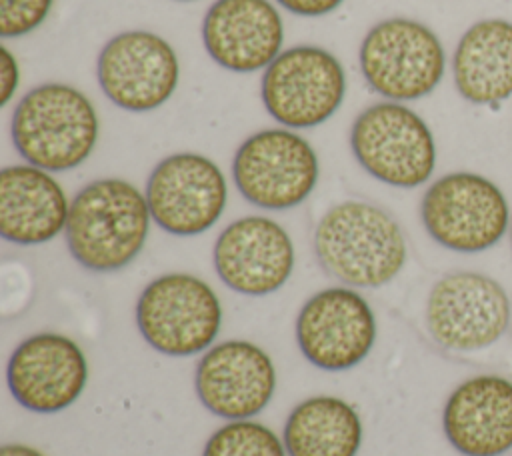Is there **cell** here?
<instances>
[{
    "label": "cell",
    "mask_w": 512,
    "mask_h": 456,
    "mask_svg": "<svg viewBox=\"0 0 512 456\" xmlns=\"http://www.w3.org/2000/svg\"><path fill=\"white\" fill-rule=\"evenodd\" d=\"M150 220L146 194L128 180L100 178L70 200L66 244L86 270L116 272L142 252Z\"/></svg>",
    "instance_id": "cell-1"
},
{
    "label": "cell",
    "mask_w": 512,
    "mask_h": 456,
    "mask_svg": "<svg viewBox=\"0 0 512 456\" xmlns=\"http://www.w3.org/2000/svg\"><path fill=\"white\" fill-rule=\"evenodd\" d=\"M314 250L330 276L358 288L388 284L406 262V240L398 222L360 200H346L324 212L314 230Z\"/></svg>",
    "instance_id": "cell-2"
},
{
    "label": "cell",
    "mask_w": 512,
    "mask_h": 456,
    "mask_svg": "<svg viewBox=\"0 0 512 456\" xmlns=\"http://www.w3.org/2000/svg\"><path fill=\"white\" fill-rule=\"evenodd\" d=\"M98 132L100 122L90 98L62 82H46L26 92L10 120L18 154L48 172L80 166L92 154Z\"/></svg>",
    "instance_id": "cell-3"
},
{
    "label": "cell",
    "mask_w": 512,
    "mask_h": 456,
    "mask_svg": "<svg viewBox=\"0 0 512 456\" xmlns=\"http://www.w3.org/2000/svg\"><path fill=\"white\" fill-rule=\"evenodd\" d=\"M420 218L434 242L462 254L496 246L510 230L512 220L500 186L466 170L444 174L428 186Z\"/></svg>",
    "instance_id": "cell-4"
},
{
    "label": "cell",
    "mask_w": 512,
    "mask_h": 456,
    "mask_svg": "<svg viewBox=\"0 0 512 456\" xmlns=\"http://www.w3.org/2000/svg\"><path fill=\"white\" fill-rule=\"evenodd\" d=\"M366 84L392 102L418 100L444 78L446 54L440 38L412 18H386L374 24L358 52Z\"/></svg>",
    "instance_id": "cell-5"
},
{
    "label": "cell",
    "mask_w": 512,
    "mask_h": 456,
    "mask_svg": "<svg viewBox=\"0 0 512 456\" xmlns=\"http://www.w3.org/2000/svg\"><path fill=\"white\" fill-rule=\"evenodd\" d=\"M358 164L376 180L416 188L436 168V142L428 124L402 102H376L362 110L350 130Z\"/></svg>",
    "instance_id": "cell-6"
},
{
    "label": "cell",
    "mask_w": 512,
    "mask_h": 456,
    "mask_svg": "<svg viewBox=\"0 0 512 456\" xmlns=\"http://www.w3.org/2000/svg\"><path fill=\"white\" fill-rule=\"evenodd\" d=\"M136 324L154 350L166 356H192L216 340L222 304L202 278L170 272L154 278L140 292Z\"/></svg>",
    "instance_id": "cell-7"
},
{
    "label": "cell",
    "mask_w": 512,
    "mask_h": 456,
    "mask_svg": "<svg viewBox=\"0 0 512 456\" xmlns=\"http://www.w3.org/2000/svg\"><path fill=\"white\" fill-rule=\"evenodd\" d=\"M346 94L340 60L326 48L298 44L282 50L260 80L266 112L288 128H314L336 114Z\"/></svg>",
    "instance_id": "cell-8"
},
{
    "label": "cell",
    "mask_w": 512,
    "mask_h": 456,
    "mask_svg": "<svg viewBox=\"0 0 512 456\" xmlns=\"http://www.w3.org/2000/svg\"><path fill=\"white\" fill-rule=\"evenodd\" d=\"M318 156L290 128H264L248 136L232 160L238 192L254 206L288 210L302 204L318 182Z\"/></svg>",
    "instance_id": "cell-9"
},
{
    "label": "cell",
    "mask_w": 512,
    "mask_h": 456,
    "mask_svg": "<svg viewBox=\"0 0 512 456\" xmlns=\"http://www.w3.org/2000/svg\"><path fill=\"white\" fill-rule=\"evenodd\" d=\"M510 298L504 286L480 272L442 276L426 300V326L432 338L456 352L492 346L510 324Z\"/></svg>",
    "instance_id": "cell-10"
},
{
    "label": "cell",
    "mask_w": 512,
    "mask_h": 456,
    "mask_svg": "<svg viewBox=\"0 0 512 456\" xmlns=\"http://www.w3.org/2000/svg\"><path fill=\"white\" fill-rule=\"evenodd\" d=\"M152 220L168 234L196 236L212 228L228 200V184L214 160L196 152L162 158L146 184Z\"/></svg>",
    "instance_id": "cell-11"
},
{
    "label": "cell",
    "mask_w": 512,
    "mask_h": 456,
    "mask_svg": "<svg viewBox=\"0 0 512 456\" xmlns=\"http://www.w3.org/2000/svg\"><path fill=\"white\" fill-rule=\"evenodd\" d=\"M96 76L114 106L128 112H152L176 92L180 62L162 36L126 30L102 46Z\"/></svg>",
    "instance_id": "cell-12"
},
{
    "label": "cell",
    "mask_w": 512,
    "mask_h": 456,
    "mask_svg": "<svg viewBox=\"0 0 512 456\" xmlns=\"http://www.w3.org/2000/svg\"><path fill=\"white\" fill-rule=\"evenodd\" d=\"M376 340L370 304L352 288H326L310 296L296 318V342L304 358L328 372L360 364Z\"/></svg>",
    "instance_id": "cell-13"
},
{
    "label": "cell",
    "mask_w": 512,
    "mask_h": 456,
    "mask_svg": "<svg viewBox=\"0 0 512 456\" xmlns=\"http://www.w3.org/2000/svg\"><path fill=\"white\" fill-rule=\"evenodd\" d=\"M6 380L20 406L38 414H54L72 406L84 392L88 362L72 338L40 332L14 348Z\"/></svg>",
    "instance_id": "cell-14"
},
{
    "label": "cell",
    "mask_w": 512,
    "mask_h": 456,
    "mask_svg": "<svg viewBox=\"0 0 512 456\" xmlns=\"http://www.w3.org/2000/svg\"><path fill=\"white\" fill-rule=\"evenodd\" d=\"M212 258L216 274L230 290L266 296L288 282L294 270V244L276 220L244 216L220 232Z\"/></svg>",
    "instance_id": "cell-15"
},
{
    "label": "cell",
    "mask_w": 512,
    "mask_h": 456,
    "mask_svg": "<svg viewBox=\"0 0 512 456\" xmlns=\"http://www.w3.org/2000/svg\"><path fill=\"white\" fill-rule=\"evenodd\" d=\"M200 402L226 420H248L262 412L276 390L272 358L248 340L214 344L194 374Z\"/></svg>",
    "instance_id": "cell-16"
},
{
    "label": "cell",
    "mask_w": 512,
    "mask_h": 456,
    "mask_svg": "<svg viewBox=\"0 0 512 456\" xmlns=\"http://www.w3.org/2000/svg\"><path fill=\"white\" fill-rule=\"evenodd\" d=\"M202 42L218 66L248 74L282 52L284 24L268 0H216L202 20Z\"/></svg>",
    "instance_id": "cell-17"
},
{
    "label": "cell",
    "mask_w": 512,
    "mask_h": 456,
    "mask_svg": "<svg viewBox=\"0 0 512 456\" xmlns=\"http://www.w3.org/2000/svg\"><path fill=\"white\" fill-rule=\"evenodd\" d=\"M442 428L462 456H502L512 450V382L480 374L452 390L442 410Z\"/></svg>",
    "instance_id": "cell-18"
},
{
    "label": "cell",
    "mask_w": 512,
    "mask_h": 456,
    "mask_svg": "<svg viewBox=\"0 0 512 456\" xmlns=\"http://www.w3.org/2000/svg\"><path fill=\"white\" fill-rule=\"evenodd\" d=\"M70 202L60 182L32 164L0 172V234L20 246L44 244L66 230Z\"/></svg>",
    "instance_id": "cell-19"
},
{
    "label": "cell",
    "mask_w": 512,
    "mask_h": 456,
    "mask_svg": "<svg viewBox=\"0 0 512 456\" xmlns=\"http://www.w3.org/2000/svg\"><path fill=\"white\" fill-rule=\"evenodd\" d=\"M452 76L464 100L498 110L512 96V22H474L456 44Z\"/></svg>",
    "instance_id": "cell-20"
},
{
    "label": "cell",
    "mask_w": 512,
    "mask_h": 456,
    "mask_svg": "<svg viewBox=\"0 0 512 456\" xmlns=\"http://www.w3.org/2000/svg\"><path fill=\"white\" fill-rule=\"evenodd\" d=\"M282 440L288 456H356L362 422L346 400L312 396L292 408Z\"/></svg>",
    "instance_id": "cell-21"
},
{
    "label": "cell",
    "mask_w": 512,
    "mask_h": 456,
    "mask_svg": "<svg viewBox=\"0 0 512 456\" xmlns=\"http://www.w3.org/2000/svg\"><path fill=\"white\" fill-rule=\"evenodd\" d=\"M202 456H286L284 442L264 424L230 420L206 442Z\"/></svg>",
    "instance_id": "cell-22"
},
{
    "label": "cell",
    "mask_w": 512,
    "mask_h": 456,
    "mask_svg": "<svg viewBox=\"0 0 512 456\" xmlns=\"http://www.w3.org/2000/svg\"><path fill=\"white\" fill-rule=\"evenodd\" d=\"M54 0H0V34L4 38L26 36L50 14Z\"/></svg>",
    "instance_id": "cell-23"
},
{
    "label": "cell",
    "mask_w": 512,
    "mask_h": 456,
    "mask_svg": "<svg viewBox=\"0 0 512 456\" xmlns=\"http://www.w3.org/2000/svg\"><path fill=\"white\" fill-rule=\"evenodd\" d=\"M20 84V68L8 46H0V106H6Z\"/></svg>",
    "instance_id": "cell-24"
},
{
    "label": "cell",
    "mask_w": 512,
    "mask_h": 456,
    "mask_svg": "<svg viewBox=\"0 0 512 456\" xmlns=\"http://www.w3.org/2000/svg\"><path fill=\"white\" fill-rule=\"evenodd\" d=\"M282 8L296 16H306V18H316L330 14L336 10L344 0H276Z\"/></svg>",
    "instance_id": "cell-25"
},
{
    "label": "cell",
    "mask_w": 512,
    "mask_h": 456,
    "mask_svg": "<svg viewBox=\"0 0 512 456\" xmlns=\"http://www.w3.org/2000/svg\"><path fill=\"white\" fill-rule=\"evenodd\" d=\"M0 456H44V454L26 444H4L0 448Z\"/></svg>",
    "instance_id": "cell-26"
},
{
    "label": "cell",
    "mask_w": 512,
    "mask_h": 456,
    "mask_svg": "<svg viewBox=\"0 0 512 456\" xmlns=\"http://www.w3.org/2000/svg\"><path fill=\"white\" fill-rule=\"evenodd\" d=\"M508 232H510V242H512V220H510V230Z\"/></svg>",
    "instance_id": "cell-27"
},
{
    "label": "cell",
    "mask_w": 512,
    "mask_h": 456,
    "mask_svg": "<svg viewBox=\"0 0 512 456\" xmlns=\"http://www.w3.org/2000/svg\"><path fill=\"white\" fill-rule=\"evenodd\" d=\"M178 2H192V0H178Z\"/></svg>",
    "instance_id": "cell-28"
}]
</instances>
